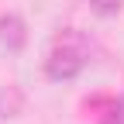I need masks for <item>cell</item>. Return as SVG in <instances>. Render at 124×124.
<instances>
[{
    "label": "cell",
    "instance_id": "cell-1",
    "mask_svg": "<svg viewBox=\"0 0 124 124\" xmlns=\"http://www.w3.org/2000/svg\"><path fill=\"white\" fill-rule=\"evenodd\" d=\"M86 55H90L86 38H83L76 28H66V31L55 38V48H52L48 62H45V72H48L52 79H72V76L83 72Z\"/></svg>",
    "mask_w": 124,
    "mask_h": 124
},
{
    "label": "cell",
    "instance_id": "cell-2",
    "mask_svg": "<svg viewBox=\"0 0 124 124\" xmlns=\"http://www.w3.org/2000/svg\"><path fill=\"white\" fill-rule=\"evenodd\" d=\"M0 45L7 52H21L28 45V24L21 14H0Z\"/></svg>",
    "mask_w": 124,
    "mask_h": 124
},
{
    "label": "cell",
    "instance_id": "cell-3",
    "mask_svg": "<svg viewBox=\"0 0 124 124\" xmlns=\"http://www.w3.org/2000/svg\"><path fill=\"white\" fill-rule=\"evenodd\" d=\"M21 90L17 86H7L4 93H0V117H17L21 114Z\"/></svg>",
    "mask_w": 124,
    "mask_h": 124
},
{
    "label": "cell",
    "instance_id": "cell-4",
    "mask_svg": "<svg viewBox=\"0 0 124 124\" xmlns=\"http://www.w3.org/2000/svg\"><path fill=\"white\" fill-rule=\"evenodd\" d=\"M121 4H124V0H90L93 14H100V17H114V14L121 10Z\"/></svg>",
    "mask_w": 124,
    "mask_h": 124
}]
</instances>
